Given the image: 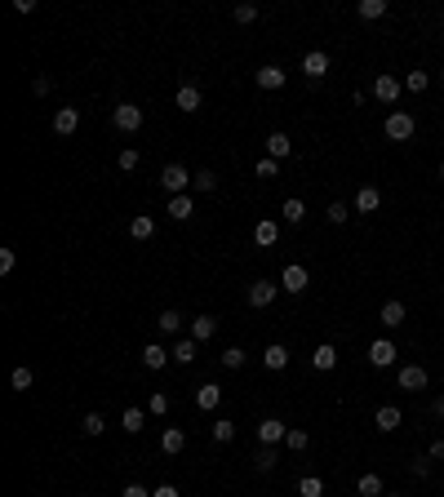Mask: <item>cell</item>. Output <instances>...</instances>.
I'll return each mask as SVG.
<instances>
[{"label": "cell", "instance_id": "1", "mask_svg": "<svg viewBox=\"0 0 444 497\" xmlns=\"http://www.w3.org/2000/svg\"><path fill=\"white\" fill-rule=\"evenodd\" d=\"M382 134H387L391 142H409V138L418 134V120H414L409 111H391L387 120H382Z\"/></svg>", "mask_w": 444, "mask_h": 497}, {"label": "cell", "instance_id": "2", "mask_svg": "<svg viewBox=\"0 0 444 497\" xmlns=\"http://www.w3.org/2000/svg\"><path fill=\"white\" fill-rule=\"evenodd\" d=\"M142 120H147V115H142V107H134V103H116V107H111V125H116L120 134H138Z\"/></svg>", "mask_w": 444, "mask_h": 497}, {"label": "cell", "instance_id": "3", "mask_svg": "<svg viewBox=\"0 0 444 497\" xmlns=\"http://www.w3.org/2000/svg\"><path fill=\"white\" fill-rule=\"evenodd\" d=\"M396 387H400V391H426V387H431V373H426L422 364H400Z\"/></svg>", "mask_w": 444, "mask_h": 497}, {"label": "cell", "instance_id": "4", "mask_svg": "<svg viewBox=\"0 0 444 497\" xmlns=\"http://www.w3.org/2000/svg\"><path fill=\"white\" fill-rule=\"evenodd\" d=\"M160 187L169 191V195H187V187H191V173L183 169V164H164V169H160Z\"/></svg>", "mask_w": 444, "mask_h": 497}, {"label": "cell", "instance_id": "5", "mask_svg": "<svg viewBox=\"0 0 444 497\" xmlns=\"http://www.w3.org/2000/svg\"><path fill=\"white\" fill-rule=\"evenodd\" d=\"M400 93H404V80H396V76H391V72H382V76H377L373 80V98H377V103H400Z\"/></svg>", "mask_w": 444, "mask_h": 497}, {"label": "cell", "instance_id": "6", "mask_svg": "<svg viewBox=\"0 0 444 497\" xmlns=\"http://www.w3.org/2000/svg\"><path fill=\"white\" fill-rule=\"evenodd\" d=\"M396 360H400V351H396V342H391V338L369 342V364H373V369H391Z\"/></svg>", "mask_w": 444, "mask_h": 497}, {"label": "cell", "instance_id": "7", "mask_svg": "<svg viewBox=\"0 0 444 497\" xmlns=\"http://www.w3.org/2000/svg\"><path fill=\"white\" fill-rule=\"evenodd\" d=\"M275 293H280V285H275V280H254V285H249V293H244V297H249V307H271L275 302Z\"/></svg>", "mask_w": 444, "mask_h": 497}, {"label": "cell", "instance_id": "8", "mask_svg": "<svg viewBox=\"0 0 444 497\" xmlns=\"http://www.w3.org/2000/svg\"><path fill=\"white\" fill-rule=\"evenodd\" d=\"M285 435H289V426L280 418H262L258 422V444H271L275 449V444H285Z\"/></svg>", "mask_w": 444, "mask_h": 497}, {"label": "cell", "instance_id": "9", "mask_svg": "<svg viewBox=\"0 0 444 497\" xmlns=\"http://www.w3.org/2000/svg\"><path fill=\"white\" fill-rule=\"evenodd\" d=\"M302 72H307V80H324L329 76V54H324V49H307V54H302Z\"/></svg>", "mask_w": 444, "mask_h": 497}, {"label": "cell", "instance_id": "10", "mask_svg": "<svg viewBox=\"0 0 444 497\" xmlns=\"http://www.w3.org/2000/svg\"><path fill=\"white\" fill-rule=\"evenodd\" d=\"M183 449H187L183 426H164V430H160V453H164V457H178Z\"/></svg>", "mask_w": 444, "mask_h": 497}, {"label": "cell", "instance_id": "11", "mask_svg": "<svg viewBox=\"0 0 444 497\" xmlns=\"http://www.w3.org/2000/svg\"><path fill=\"white\" fill-rule=\"evenodd\" d=\"M76 129H80V111H76V107H58V111H54V134H58V138H72Z\"/></svg>", "mask_w": 444, "mask_h": 497}, {"label": "cell", "instance_id": "12", "mask_svg": "<svg viewBox=\"0 0 444 497\" xmlns=\"http://www.w3.org/2000/svg\"><path fill=\"white\" fill-rule=\"evenodd\" d=\"M218 404H222V387L218 382H200V387H195V409H200V413H213Z\"/></svg>", "mask_w": 444, "mask_h": 497}, {"label": "cell", "instance_id": "13", "mask_svg": "<svg viewBox=\"0 0 444 497\" xmlns=\"http://www.w3.org/2000/svg\"><path fill=\"white\" fill-rule=\"evenodd\" d=\"M307 285H311L307 267H298V262H289V267H285V275H280V289H285V293H302Z\"/></svg>", "mask_w": 444, "mask_h": 497}, {"label": "cell", "instance_id": "14", "mask_svg": "<svg viewBox=\"0 0 444 497\" xmlns=\"http://www.w3.org/2000/svg\"><path fill=\"white\" fill-rule=\"evenodd\" d=\"M254 80H258V89H267V93L285 89V72L275 67V62H267V67H258V72H254Z\"/></svg>", "mask_w": 444, "mask_h": 497}, {"label": "cell", "instance_id": "15", "mask_svg": "<svg viewBox=\"0 0 444 497\" xmlns=\"http://www.w3.org/2000/svg\"><path fill=\"white\" fill-rule=\"evenodd\" d=\"M311 369H320V373L338 369V346H334V342H320L316 351H311Z\"/></svg>", "mask_w": 444, "mask_h": 497}, {"label": "cell", "instance_id": "16", "mask_svg": "<svg viewBox=\"0 0 444 497\" xmlns=\"http://www.w3.org/2000/svg\"><path fill=\"white\" fill-rule=\"evenodd\" d=\"M400 422H404L400 404H377V413H373V426H377V430H396Z\"/></svg>", "mask_w": 444, "mask_h": 497}, {"label": "cell", "instance_id": "17", "mask_svg": "<svg viewBox=\"0 0 444 497\" xmlns=\"http://www.w3.org/2000/svg\"><path fill=\"white\" fill-rule=\"evenodd\" d=\"M351 209H355V213H377V209H382V191H377V187H360Z\"/></svg>", "mask_w": 444, "mask_h": 497}, {"label": "cell", "instance_id": "18", "mask_svg": "<svg viewBox=\"0 0 444 497\" xmlns=\"http://www.w3.org/2000/svg\"><path fill=\"white\" fill-rule=\"evenodd\" d=\"M169 360L173 355H169V346H164V342H147L142 346V364H147V369H164Z\"/></svg>", "mask_w": 444, "mask_h": 497}, {"label": "cell", "instance_id": "19", "mask_svg": "<svg viewBox=\"0 0 444 497\" xmlns=\"http://www.w3.org/2000/svg\"><path fill=\"white\" fill-rule=\"evenodd\" d=\"M200 103H205V98H200V89H195V85H183V89L173 93V107H178V111H187V115H191V111H200Z\"/></svg>", "mask_w": 444, "mask_h": 497}, {"label": "cell", "instance_id": "20", "mask_svg": "<svg viewBox=\"0 0 444 497\" xmlns=\"http://www.w3.org/2000/svg\"><path fill=\"white\" fill-rule=\"evenodd\" d=\"M262 364H267L271 373H280V369H289V346H280V342H271L267 351H262Z\"/></svg>", "mask_w": 444, "mask_h": 497}, {"label": "cell", "instance_id": "21", "mask_svg": "<svg viewBox=\"0 0 444 497\" xmlns=\"http://www.w3.org/2000/svg\"><path fill=\"white\" fill-rule=\"evenodd\" d=\"M195 213V195H169V218L173 222H187Z\"/></svg>", "mask_w": 444, "mask_h": 497}, {"label": "cell", "instance_id": "22", "mask_svg": "<svg viewBox=\"0 0 444 497\" xmlns=\"http://www.w3.org/2000/svg\"><path fill=\"white\" fill-rule=\"evenodd\" d=\"M254 240H258L262 248H271L275 240H280V222H275V218H262V222L254 227Z\"/></svg>", "mask_w": 444, "mask_h": 497}, {"label": "cell", "instance_id": "23", "mask_svg": "<svg viewBox=\"0 0 444 497\" xmlns=\"http://www.w3.org/2000/svg\"><path fill=\"white\" fill-rule=\"evenodd\" d=\"M404 316H409V311H404V302H400V297L382 302V329H400V324H404Z\"/></svg>", "mask_w": 444, "mask_h": 497}, {"label": "cell", "instance_id": "24", "mask_svg": "<svg viewBox=\"0 0 444 497\" xmlns=\"http://www.w3.org/2000/svg\"><path fill=\"white\" fill-rule=\"evenodd\" d=\"M213 333H218V320H213V316H195V320H191V333H187V338H195V342L205 346Z\"/></svg>", "mask_w": 444, "mask_h": 497}, {"label": "cell", "instance_id": "25", "mask_svg": "<svg viewBox=\"0 0 444 497\" xmlns=\"http://www.w3.org/2000/svg\"><path fill=\"white\" fill-rule=\"evenodd\" d=\"M169 355H173V364H191L195 355H200V342H195V338H178Z\"/></svg>", "mask_w": 444, "mask_h": 497}, {"label": "cell", "instance_id": "26", "mask_svg": "<svg viewBox=\"0 0 444 497\" xmlns=\"http://www.w3.org/2000/svg\"><path fill=\"white\" fill-rule=\"evenodd\" d=\"M267 156H271V160H289V156H293V142H289V134H280V129H275V134L267 138Z\"/></svg>", "mask_w": 444, "mask_h": 497}, {"label": "cell", "instance_id": "27", "mask_svg": "<svg viewBox=\"0 0 444 497\" xmlns=\"http://www.w3.org/2000/svg\"><path fill=\"white\" fill-rule=\"evenodd\" d=\"M156 329H160L164 338H178V333H183V316H178L173 307H169V311H160V316H156Z\"/></svg>", "mask_w": 444, "mask_h": 497}, {"label": "cell", "instance_id": "28", "mask_svg": "<svg viewBox=\"0 0 444 497\" xmlns=\"http://www.w3.org/2000/svg\"><path fill=\"white\" fill-rule=\"evenodd\" d=\"M280 218H285V222H289V227H298V222H302V218H307V205H302V200H298V195H289V200H285V205H280Z\"/></svg>", "mask_w": 444, "mask_h": 497}, {"label": "cell", "instance_id": "29", "mask_svg": "<svg viewBox=\"0 0 444 497\" xmlns=\"http://www.w3.org/2000/svg\"><path fill=\"white\" fill-rule=\"evenodd\" d=\"M142 422H147V409H138V404H129V409L120 413V426L129 430V435H138V430H142Z\"/></svg>", "mask_w": 444, "mask_h": 497}, {"label": "cell", "instance_id": "30", "mask_svg": "<svg viewBox=\"0 0 444 497\" xmlns=\"http://www.w3.org/2000/svg\"><path fill=\"white\" fill-rule=\"evenodd\" d=\"M355 13H360L365 23H377V18H387V0H360Z\"/></svg>", "mask_w": 444, "mask_h": 497}, {"label": "cell", "instance_id": "31", "mask_svg": "<svg viewBox=\"0 0 444 497\" xmlns=\"http://www.w3.org/2000/svg\"><path fill=\"white\" fill-rule=\"evenodd\" d=\"M129 236H134V240H152V236H156V222L147 218V213H134V222H129Z\"/></svg>", "mask_w": 444, "mask_h": 497}, {"label": "cell", "instance_id": "32", "mask_svg": "<svg viewBox=\"0 0 444 497\" xmlns=\"http://www.w3.org/2000/svg\"><path fill=\"white\" fill-rule=\"evenodd\" d=\"M254 471H262V475H271V471H275V449H271V444H258V453H254Z\"/></svg>", "mask_w": 444, "mask_h": 497}, {"label": "cell", "instance_id": "33", "mask_svg": "<svg viewBox=\"0 0 444 497\" xmlns=\"http://www.w3.org/2000/svg\"><path fill=\"white\" fill-rule=\"evenodd\" d=\"M213 187H218V173H213V169H200V173H191V191H195V195H209Z\"/></svg>", "mask_w": 444, "mask_h": 497}, {"label": "cell", "instance_id": "34", "mask_svg": "<svg viewBox=\"0 0 444 497\" xmlns=\"http://www.w3.org/2000/svg\"><path fill=\"white\" fill-rule=\"evenodd\" d=\"M298 497H324V479L320 475H302L298 479Z\"/></svg>", "mask_w": 444, "mask_h": 497}, {"label": "cell", "instance_id": "35", "mask_svg": "<svg viewBox=\"0 0 444 497\" xmlns=\"http://www.w3.org/2000/svg\"><path fill=\"white\" fill-rule=\"evenodd\" d=\"M218 360H222V369H244V360H249V351H244V346H227V351H222Z\"/></svg>", "mask_w": 444, "mask_h": 497}, {"label": "cell", "instance_id": "36", "mask_svg": "<svg viewBox=\"0 0 444 497\" xmlns=\"http://www.w3.org/2000/svg\"><path fill=\"white\" fill-rule=\"evenodd\" d=\"M80 430H85V435H103V430H107V418H103V413H85V418H80Z\"/></svg>", "mask_w": 444, "mask_h": 497}, {"label": "cell", "instance_id": "37", "mask_svg": "<svg viewBox=\"0 0 444 497\" xmlns=\"http://www.w3.org/2000/svg\"><path fill=\"white\" fill-rule=\"evenodd\" d=\"M311 444V430H302V426H289V435H285V449H293V453H302Z\"/></svg>", "mask_w": 444, "mask_h": 497}, {"label": "cell", "instance_id": "38", "mask_svg": "<svg viewBox=\"0 0 444 497\" xmlns=\"http://www.w3.org/2000/svg\"><path fill=\"white\" fill-rule=\"evenodd\" d=\"M355 489H360V497H387L382 493V475H360Z\"/></svg>", "mask_w": 444, "mask_h": 497}, {"label": "cell", "instance_id": "39", "mask_svg": "<svg viewBox=\"0 0 444 497\" xmlns=\"http://www.w3.org/2000/svg\"><path fill=\"white\" fill-rule=\"evenodd\" d=\"M213 440H218V444H232V440H236V422H232V418H218V422H213Z\"/></svg>", "mask_w": 444, "mask_h": 497}, {"label": "cell", "instance_id": "40", "mask_svg": "<svg viewBox=\"0 0 444 497\" xmlns=\"http://www.w3.org/2000/svg\"><path fill=\"white\" fill-rule=\"evenodd\" d=\"M404 89L409 93H426V89H431V76H426V72H409L404 76Z\"/></svg>", "mask_w": 444, "mask_h": 497}, {"label": "cell", "instance_id": "41", "mask_svg": "<svg viewBox=\"0 0 444 497\" xmlns=\"http://www.w3.org/2000/svg\"><path fill=\"white\" fill-rule=\"evenodd\" d=\"M324 218H329V222H334V227H342V222H347V218H351V209H347V200H334V205H329V209H324Z\"/></svg>", "mask_w": 444, "mask_h": 497}, {"label": "cell", "instance_id": "42", "mask_svg": "<svg viewBox=\"0 0 444 497\" xmlns=\"http://www.w3.org/2000/svg\"><path fill=\"white\" fill-rule=\"evenodd\" d=\"M147 413L164 418V413H169V395H164V391H152V395H147Z\"/></svg>", "mask_w": 444, "mask_h": 497}, {"label": "cell", "instance_id": "43", "mask_svg": "<svg viewBox=\"0 0 444 497\" xmlns=\"http://www.w3.org/2000/svg\"><path fill=\"white\" fill-rule=\"evenodd\" d=\"M9 382H13V391H31V387H36V373H31V369H13Z\"/></svg>", "mask_w": 444, "mask_h": 497}, {"label": "cell", "instance_id": "44", "mask_svg": "<svg viewBox=\"0 0 444 497\" xmlns=\"http://www.w3.org/2000/svg\"><path fill=\"white\" fill-rule=\"evenodd\" d=\"M232 18H236L240 27H249V23L258 18V5H236V9H232Z\"/></svg>", "mask_w": 444, "mask_h": 497}, {"label": "cell", "instance_id": "45", "mask_svg": "<svg viewBox=\"0 0 444 497\" xmlns=\"http://www.w3.org/2000/svg\"><path fill=\"white\" fill-rule=\"evenodd\" d=\"M116 164H120V169H138V164H142V156L134 152V147H125V152H120V160H116Z\"/></svg>", "mask_w": 444, "mask_h": 497}, {"label": "cell", "instance_id": "46", "mask_svg": "<svg viewBox=\"0 0 444 497\" xmlns=\"http://www.w3.org/2000/svg\"><path fill=\"white\" fill-rule=\"evenodd\" d=\"M275 169H280V160H271V156H267V160H258V169H254V173H258V178H275Z\"/></svg>", "mask_w": 444, "mask_h": 497}, {"label": "cell", "instance_id": "47", "mask_svg": "<svg viewBox=\"0 0 444 497\" xmlns=\"http://www.w3.org/2000/svg\"><path fill=\"white\" fill-rule=\"evenodd\" d=\"M13 262H18V253H13V248H0V275H9Z\"/></svg>", "mask_w": 444, "mask_h": 497}, {"label": "cell", "instance_id": "48", "mask_svg": "<svg viewBox=\"0 0 444 497\" xmlns=\"http://www.w3.org/2000/svg\"><path fill=\"white\" fill-rule=\"evenodd\" d=\"M409 471H414L418 479H426V475H431V462H426V457H418V462H409Z\"/></svg>", "mask_w": 444, "mask_h": 497}, {"label": "cell", "instance_id": "49", "mask_svg": "<svg viewBox=\"0 0 444 497\" xmlns=\"http://www.w3.org/2000/svg\"><path fill=\"white\" fill-rule=\"evenodd\" d=\"M49 89H54V85H49V76H36V80H31V93H36V98H45Z\"/></svg>", "mask_w": 444, "mask_h": 497}, {"label": "cell", "instance_id": "50", "mask_svg": "<svg viewBox=\"0 0 444 497\" xmlns=\"http://www.w3.org/2000/svg\"><path fill=\"white\" fill-rule=\"evenodd\" d=\"M120 497H152V489H142V484H125Z\"/></svg>", "mask_w": 444, "mask_h": 497}, {"label": "cell", "instance_id": "51", "mask_svg": "<svg viewBox=\"0 0 444 497\" xmlns=\"http://www.w3.org/2000/svg\"><path fill=\"white\" fill-rule=\"evenodd\" d=\"M13 13H36V0H13Z\"/></svg>", "mask_w": 444, "mask_h": 497}, {"label": "cell", "instance_id": "52", "mask_svg": "<svg viewBox=\"0 0 444 497\" xmlns=\"http://www.w3.org/2000/svg\"><path fill=\"white\" fill-rule=\"evenodd\" d=\"M152 497H183V493H178L173 484H160V489H152Z\"/></svg>", "mask_w": 444, "mask_h": 497}, {"label": "cell", "instance_id": "53", "mask_svg": "<svg viewBox=\"0 0 444 497\" xmlns=\"http://www.w3.org/2000/svg\"><path fill=\"white\" fill-rule=\"evenodd\" d=\"M431 413H436V418L444 422V391H440V395H436V400H431Z\"/></svg>", "mask_w": 444, "mask_h": 497}, {"label": "cell", "instance_id": "54", "mask_svg": "<svg viewBox=\"0 0 444 497\" xmlns=\"http://www.w3.org/2000/svg\"><path fill=\"white\" fill-rule=\"evenodd\" d=\"M431 462H444V440H431Z\"/></svg>", "mask_w": 444, "mask_h": 497}, {"label": "cell", "instance_id": "55", "mask_svg": "<svg viewBox=\"0 0 444 497\" xmlns=\"http://www.w3.org/2000/svg\"><path fill=\"white\" fill-rule=\"evenodd\" d=\"M440 182H444V160H440Z\"/></svg>", "mask_w": 444, "mask_h": 497}, {"label": "cell", "instance_id": "56", "mask_svg": "<svg viewBox=\"0 0 444 497\" xmlns=\"http://www.w3.org/2000/svg\"><path fill=\"white\" fill-rule=\"evenodd\" d=\"M387 497H404V493H387Z\"/></svg>", "mask_w": 444, "mask_h": 497}, {"label": "cell", "instance_id": "57", "mask_svg": "<svg viewBox=\"0 0 444 497\" xmlns=\"http://www.w3.org/2000/svg\"><path fill=\"white\" fill-rule=\"evenodd\" d=\"M80 497H89V493H80Z\"/></svg>", "mask_w": 444, "mask_h": 497}, {"label": "cell", "instance_id": "58", "mask_svg": "<svg viewBox=\"0 0 444 497\" xmlns=\"http://www.w3.org/2000/svg\"><path fill=\"white\" fill-rule=\"evenodd\" d=\"M324 497H329V493H324Z\"/></svg>", "mask_w": 444, "mask_h": 497}]
</instances>
